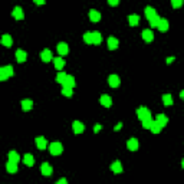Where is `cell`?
<instances>
[{"mask_svg":"<svg viewBox=\"0 0 184 184\" xmlns=\"http://www.w3.org/2000/svg\"><path fill=\"white\" fill-rule=\"evenodd\" d=\"M10 76H13V66L7 65V66L0 68V81H6Z\"/></svg>","mask_w":184,"mask_h":184,"instance_id":"6da1fadb","label":"cell"},{"mask_svg":"<svg viewBox=\"0 0 184 184\" xmlns=\"http://www.w3.org/2000/svg\"><path fill=\"white\" fill-rule=\"evenodd\" d=\"M62 151H64V147H62L60 143H56V141H55V143L49 144V153L52 155H60Z\"/></svg>","mask_w":184,"mask_h":184,"instance_id":"7a4b0ae2","label":"cell"},{"mask_svg":"<svg viewBox=\"0 0 184 184\" xmlns=\"http://www.w3.org/2000/svg\"><path fill=\"white\" fill-rule=\"evenodd\" d=\"M137 116H138L141 121L145 120V118H150V116H151L150 109L145 108V106H139V108L137 109Z\"/></svg>","mask_w":184,"mask_h":184,"instance_id":"3957f363","label":"cell"},{"mask_svg":"<svg viewBox=\"0 0 184 184\" xmlns=\"http://www.w3.org/2000/svg\"><path fill=\"white\" fill-rule=\"evenodd\" d=\"M56 49H58V53H59L60 56H65V55H68V53H69V46L66 45L65 42H60V43H58Z\"/></svg>","mask_w":184,"mask_h":184,"instance_id":"277c9868","label":"cell"},{"mask_svg":"<svg viewBox=\"0 0 184 184\" xmlns=\"http://www.w3.org/2000/svg\"><path fill=\"white\" fill-rule=\"evenodd\" d=\"M127 147H128V150L130 151H137L138 150V147H139L138 139L137 138H130L127 141Z\"/></svg>","mask_w":184,"mask_h":184,"instance_id":"5b68a950","label":"cell"},{"mask_svg":"<svg viewBox=\"0 0 184 184\" xmlns=\"http://www.w3.org/2000/svg\"><path fill=\"white\" fill-rule=\"evenodd\" d=\"M72 130L75 134H82L83 130H85V125L81 122V121H73V124H72Z\"/></svg>","mask_w":184,"mask_h":184,"instance_id":"8992f818","label":"cell"},{"mask_svg":"<svg viewBox=\"0 0 184 184\" xmlns=\"http://www.w3.org/2000/svg\"><path fill=\"white\" fill-rule=\"evenodd\" d=\"M26 59H27V53L25 50H22V49H17L16 50V60L19 64H23V62H26Z\"/></svg>","mask_w":184,"mask_h":184,"instance_id":"52a82bcc","label":"cell"},{"mask_svg":"<svg viewBox=\"0 0 184 184\" xmlns=\"http://www.w3.org/2000/svg\"><path fill=\"white\" fill-rule=\"evenodd\" d=\"M108 83H109V87L111 88H118L120 87V83H121L120 76L118 75H111L108 78Z\"/></svg>","mask_w":184,"mask_h":184,"instance_id":"ba28073f","label":"cell"},{"mask_svg":"<svg viewBox=\"0 0 184 184\" xmlns=\"http://www.w3.org/2000/svg\"><path fill=\"white\" fill-rule=\"evenodd\" d=\"M12 15H13V17H15L16 20H22L23 17H25V13H23V9L19 7V6H16L15 9H13V12H12Z\"/></svg>","mask_w":184,"mask_h":184,"instance_id":"9c48e42d","label":"cell"},{"mask_svg":"<svg viewBox=\"0 0 184 184\" xmlns=\"http://www.w3.org/2000/svg\"><path fill=\"white\" fill-rule=\"evenodd\" d=\"M106 45H108V49L109 50H115L116 48H118V45H120V42H118V39L116 38H108V40H106Z\"/></svg>","mask_w":184,"mask_h":184,"instance_id":"30bf717a","label":"cell"},{"mask_svg":"<svg viewBox=\"0 0 184 184\" xmlns=\"http://www.w3.org/2000/svg\"><path fill=\"white\" fill-rule=\"evenodd\" d=\"M143 39L147 42V43H150V42L154 40V33H153L150 29L143 30Z\"/></svg>","mask_w":184,"mask_h":184,"instance_id":"8fae6325","label":"cell"},{"mask_svg":"<svg viewBox=\"0 0 184 184\" xmlns=\"http://www.w3.org/2000/svg\"><path fill=\"white\" fill-rule=\"evenodd\" d=\"M6 170H7V173H10V174L17 173V163L10 161V160H9V163L6 164Z\"/></svg>","mask_w":184,"mask_h":184,"instance_id":"7c38bea8","label":"cell"},{"mask_svg":"<svg viewBox=\"0 0 184 184\" xmlns=\"http://www.w3.org/2000/svg\"><path fill=\"white\" fill-rule=\"evenodd\" d=\"M40 59L43 60V62H49V60H52V59H53L52 52H50L49 49H45V50H42V53H40Z\"/></svg>","mask_w":184,"mask_h":184,"instance_id":"4fadbf2b","label":"cell"},{"mask_svg":"<svg viewBox=\"0 0 184 184\" xmlns=\"http://www.w3.org/2000/svg\"><path fill=\"white\" fill-rule=\"evenodd\" d=\"M40 171H42V174H43V176H50V174H52V165L50 164H48V163H43V164H42V167H40Z\"/></svg>","mask_w":184,"mask_h":184,"instance_id":"5bb4252c","label":"cell"},{"mask_svg":"<svg viewBox=\"0 0 184 184\" xmlns=\"http://www.w3.org/2000/svg\"><path fill=\"white\" fill-rule=\"evenodd\" d=\"M99 101H101V105H104L105 108H109V106L112 105V99H111L109 95H102Z\"/></svg>","mask_w":184,"mask_h":184,"instance_id":"9a60e30c","label":"cell"},{"mask_svg":"<svg viewBox=\"0 0 184 184\" xmlns=\"http://www.w3.org/2000/svg\"><path fill=\"white\" fill-rule=\"evenodd\" d=\"M64 87H68V88H75V85H76V82H75V78L72 75H68L66 76V79H65V82L62 83Z\"/></svg>","mask_w":184,"mask_h":184,"instance_id":"2e32d148","label":"cell"},{"mask_svg":"<svg viewBox=\"0 0 184 184\" xmlns=\"http://www.w3.org/2000/svg\"><path fill=\"white\" fill-rule=\"evenodd\" d=\"M155 121H157L158 124L161 125L163 128H164L165 125H167V122H168V118H167V116H165L164 114H158V115L155 116Z\"/></svg>","mask_w":184,"mask_h":184,"instance_id":"e0dca14e","label":"cell"},{"mask_svg":"<svg viewBox=\"0 0 184 184\" xmlns=\"http://www.w3.org/2000/svg\"><path fill=\"white\" fill-rule=\"evenodd\" d=\"M36 145H38L39 150H45L46 145H48V141H46L45 137H38L36 138Z\"/></svg>","mask_w":184,"mask_h":184,"instance_id":"ac0fdd59","label":"cell"},{"mask_svg":"<svg viewBox=\"0 0 184 184\" xmlns=\"http://www.w3.org/2000/svg\"><path fill=\"white\" fill-rule=\"evenodd\" d=\"M89 19L91 22H99L101 20V13L98 10H89Z\"/></svg>","mask_w":184,"mask_h":184,"instance_id":"d6986e66","label":"cell"},{"mask_svg":"<svg viewBox=\"0 0 184 184\" xmlns=\"http://www.w3.org/2000/svg\"><path fill=\"white\" fill-rule=\"evenodd\" d=\"M23 163L27 165V167H32L35 164V158L32 154H25L23 155Z\"/></svg>","mask_w":184,"mask_h":184,"instance_id":"ffe728a7","label":"cell"},{"mask_svg":"<svg viewBox=\"0 0 184 184\" xmlns=\"http://www.w3.org/2000/svg\"><path fill=\"white\" fill-rule=\"evenodd\" d=\"M144 12H145V17H147L148 20H150L151 17H154V16L157 15V12H155V9H154V7H151V6H147V7H145V10H144Z\"/></svg>","mask_w":184,"mask_h":184,"instance_id":"44dd1931","label":"cell"},{"mask_svg":"<svg viewBox=\"0 0 184 184\" xmlns=\"http://www.w3.org/2000/svg\"><path fill=\"white\" fill-rule=\"evenodd\" d=\"M128 23L130 26H138L139 25V16L138 15H131L128 17Z\"/></svg>","mask_w":184,"mask_h":184,"instance_id":"7402d4cb","label":"cell"},{"mask_svg":"<svg viewBox=\"0 0 184 184\" xmlns=\"http://www.w3.org/2000/svg\"><path fill=\"white\" fill-rule=\"evenodd\" d=\"M157 27H158L160 32H167V30H168V20H167V19H161Z\"/></svg>","mask_w":184,"mask_h":184,"instance_id":"603a6c76","label":"cell"},{"mask_svg":"<svg viewBox=\"0 0 184 184\" xmlns=\"http://www.w3.org/2000/svg\"><path fill=\"white\" fill-rule=\"evenodd\" d=\"M32 108H33V102H32V99H23L22 101V109L23 111H30Z\"/></svg>","mask_w":184,"mask_h":184,"instance_id":"cb8c5ba5","label":"cell"},{"mask_svg":"<svg viewBox=\"0 0 184 184\" xmlns=\"http://www.w3.org/2000/svg\"><path fill=\"white\" fill-rule=\"evenodd\" d=\"M161 130H163L161 125L158 124L157 121H153V124H151V127H150V131L153 132V134H158V132H161Z\"/></svg>","mask_w":184,"mask_h":184,"instance_id":"d4e9b609","label":"cell"},{"mask_svg":"<svg viewBox=\"0 0 184 184\" xmlns=\"http://www.w3.org/2000/svg\"><path fill=\"white\" fill-rule=\"evenodd\" d=\"M2 43H3V46H6V48H10L12 43H13L10 35H3V36H2Z\"/></svg>","mask_w":184,"mask_h":184,"instance_id":"484cf974","label":"cell"},{"mask_svg":"<svg viewBox=\"0 0 184 184\" xmlns=\"http://www.w3.org/2000/svg\"><path fill=\"white\" fill-rule=\"evenodd\" d=\"M111 170H112V173H115V174H121L122 173V165H121L120 161H115L111 165Z\"/></svg>","mask_w":184,"mask_h":184,"instance_id":"4316f807","label":"cell"},{"mask_svg":"<svg viewBox=\"0 0 184 184\" xmlns=\"http://www.w3.org/2000/svg\"><path fill=\"white\" fill-rule=\"evenodd\" d=\"M53 65H55V68L56 69H64L65 66V60L62 59V58H53Z\"/></svg>","mask_w":184,"mask_h":184,"instance_id":"83f0119b","label":"cell"},{"mask_svg":"<svg viewBox=\"0 0 184 184\" xmlns=\"http://www.w3.org/2000/svg\"><path fill=\"white\" fill-rule=\"evenodd\" d=\"M102 42V36L99 32H92V45H99Z\"/></svg>","mask_w":184,"mask_h":184,"instance_id":"f1b7e54d","label":"cell"},{"mask_svg":"<svg viewBox=\"0 0 184 184\" xmlns=\"http://www.w3.org/2000/svg\"><path fill=\"white\" fill-rule=\"evenodd\" d=\"M163 102H164V105H167V106H170V105H173L174 104V101H173V97L170 94H165V95H163Z\"/></svg>","mask_w":184,"mask_h":184,"instance_id":"f546056e","label":"cell"},{"mask_svg":"<svg viewBox=\"0 0 184 184\" xmlns=\"http://www.w3.org/2000/svg\"><path fill=\"white\" fill-rule=\"evenodd\" d=\"M160 20H161V17H160L158 15H155L154 17H151L148 22H150V26H151V27H157V26H158V23H160Z\"/></svg>","mask_w":184,"mask_h":184,"instance_id":"4dcf8cb0","label":"cell"},{"mask_svg":"<svg viewBox=\"0 0 184 184\" xmlns=\"http://www.w3.org/2000/svg\"><path fill=\"white\" fill-rule=\"evenodd\" d=\"M9 160H10V161H15V163H19L20 155L17 154L16 151H10V153H9Z\"/></svg>","mask_w":184,"mask_h":184,"instance_id":"1f68e13d","label":"cell"},{"mask_svg":"<svg viewBox=\"0 0 184 184\" xmlns=\"http://www.w3.org/2000/svg\"><path fill=\"white\" fill-rule=\"evenodd\" d=\"M66 73H65V72H59V73H58L56 75V82L58 83H64L65 82V79H66Z\"/></svg>","mask_w":184,"mask_h":184,"instance_id":"d6a6232c","label":"cell"},{"mask_svg":"<svg viewBox=\"0 0 184 184\" xmlns=\"http://www.w3.org/2000/svg\"><path fill=\"white\" fill-rule=\"evenodd\" d=\"M83 42L88 45H92V32H87L83 35Z\"/></svg>","mask_w":184,"mask_h":184,"instance_id":"836d02e7","label":"cell"},{"mask_svg":"<svg viewBox=\"0 0 184 184\" xmlns=\"http://www.w3.org/2000/svg\"><path fill=\"white\" fill-rule=\"evenodd\" d=\"M141 122H143V128H145V130H150L151 124H153V120H151V116H150V118H145V120H143Z\"/></svg>","mask_w":184,"mask_h":184,"instance_id":"e575fe53","label":"cell"},{"mask_svg":"<svg viewBox=\"0 0 184 184\" xmlns=\"http://www.w3.org/2000/svg\"><path fill=\"white\" fill-rule=\"evenodd\" d=\"M72 89H73V88L64 87V88H62V95H65V97H72V94H73V92H72Z\"/></svg>","mask_w":184,"mask_h":184,"instance_id":"d590c367","label":"cell"},{"mask_svg":"<svg viewBox=\"0 0 184 184\" xmlns=\"http://www.w3.org/2000/svg\"><path fill=\"white\" fill-rule=\"evenodd\" d=\"M183 3H184V0H171V4H173L174 9L181 7V6H183Z\"/></svg>","mask_w":184,"mask_h":184,"instance_id":"8d00e7d4","label":"cell"},{"mask_svg":"<svg viewBox=\"0 0 184 184\" xmlns=\"http://www.w3.org/2000/svg\"><path fill=\"white\" fill-rule=\"evenodd\" d=\"M109 6H116V4L120 3V0H108Z\"/></svg>","mask_w":184,"mask_h":184,"instance_id":"74e56055","label":"cell"},{"mask_svg":"<svg viewBox=\"0 0 184 184\" xmlns=\"http://www.w3.org/2000/svg\"><path fill=\"white\" fill-rule=\"evenodd\" d=\"M33 2H35L36 4H39V6H42V4H45L46 0H33Z\"/></svg>","mask_w":184,"mask_h":184,"instance_id":"f35d334b","label":"cell"},{"mask_svg":"<svg viewBox=\"0 0 184 184\" xmlns=\"http://www.w3.org/2000/svg\"><path fill=\"white\" fill-rule=\"evenodd\" d=\"M94 131H95V132H99V131H101V125H99V124H97V125H95Z\"/></svg>","mask_w":184,"mask_h":184,"instance_id":"ab89813d","label":"cell"},{"mask_svg":"<svg viewBox=\"0 0 184 184\" xmlns=\"http://www.w3.org/2000/svg\"><path fill=\"white\" fill-rule=\"evenodd\" d=\"M56 184H66V178H60L59 181H56Z\"/></svg>","mask_w":184,"mask_h":184,"instance_id":"60d3db41","label":"cell"},{"mask_svg":"<svg viewBox=\"0 0 184 184\" xmlns=\"http://www.w3.org/2000/svg\"><path fill=\"white\" fill-rule=\"evenodd\" d=\"M171 62H174V56L167 58V64H171Z\"/></svg>","mask_w":184,"mask_h":184,"instance_id":"b9f144b4","label":"cell"},{"mask_svg":"<svg viewBox=\"0 0 184 184\" xmlns=\"http://www.w3.org/2000/svg\"><path fill=\"white\" fill-rule=\"evenodd\" d=\"M121 127H122V122H118V124H116V127H115V130L118 131V130H121Z\"/></svg>","mask_w":184,"mask_h":184,"instance_id":"7bdbcfd3","label":"cell"},{"mask_svg":"<svg viewBox=\"0 0 184 184\" xmlns=\"http://www.w3.org/2000/svg\"><path fill=\"white\" fill-rule=\"evenodd\" d=\"M180 98H181V99H184V89L180 92Z\"/></svg>","mask_w":184,"mask_h":184,"instance_id":"ee69618b","label":"cell"},{"mask_svg":"<svg viewBox=\"0 0 184 184\" xmlns=\"http://www.w3.org/2000/svg\"><path fill=\"white\" fill-rule=\"evenodd\" d=\"M181 165H183V168H184V160H183V163H181Z\"/></svg>","mask_w":184,"mask_h":184,"instance_id":"f6af8a7d","label":"cell"}]
</instances>
